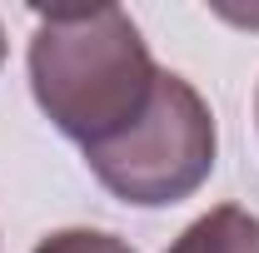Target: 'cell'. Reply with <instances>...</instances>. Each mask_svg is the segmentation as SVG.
Returning <instances> with one entry per match:
<instances>
[{
  "label": "cell",
  "mask_w": 259,
  "mask_h": 253,
  "mask_svg": "<svg viewBox=\"0 0 259 253\" xmlns=\"http://www.w3.org/2000/svg\"><path fill=\"white\" fill-rule=\"evenodd\" d=\"M25 70L40 114L75 139L80 154L130 129L160 85V65L120 5L40 10Z\"/></svg>",
  "instance_id": "obj_1"
},
{
  "label": "cell",
  "mask_w": 259,
  "mask_h": 253,
  "mask_svg": "<svg viewBox=\"0 0 259 253\" xmlns=\"http://www.w3.org/2000/svg\"><path fill=\"white\" fill-rule=\"evenodd\" d=\"M214 154H220V129L209 99L185 75L160 70L150 109L115 139L85 149V164L100 179V189L115 194L120 204L169 209L209 184Z\"/></svg>",
  "instance_id": "obj_2"
},
{
  "label": "cell",
  "mask_w": 259,
  "mask_h": 253,
  "mask_svg": "<svg viewBox=\"0 0 259 253\" xmlns=\"http://www.w3.org/2000/svg\"><path fill=\"white\" fill-rule=\"evenodd\" d=\"M164 253H259V214L239 204H220L199 214L190 228H180V238Z\"/></svg>",
  "instance_id": "obj_3"
},
{
  "label": "cell",
  "mask_w": 259,
  "mask_h": 253,
  "mask_svg": "<svg viewBox=\"0 0 259 253\" xmlns=\"http://www.w3.org/2000/svg\"><path fill=\"white\" fill-rule=\"evenodd\" d=\"M35 253H135V248L105 228H55L35 243Z\"/></svg>",
  "instance_id": "obj_4"
},
{
  "label": "cell",
  "mask_w": 259,
  "mask_h": 253,
  "mask_svg": "<svg viewBox=\"0 0 259 253\" xmlns=\"http://www.w3.org/2000/svg\"><path fill=\"white\" fill-rule=\"evenodd\" d=\"M0 65H5V30H0Z\"/></svg>",
  "instance_id": "obj_5"
},
{
  "label": "cell",
  "mask_w": 259,
  "mask_h": 253,
  "mask_svg": "<svg viewBox=\"0 0 259 253\" xmlns=\"http://www.w3.org/2000/svg\"><path fill=\"white\" fill-rule=\"evenodd\" d=\"M254 124H259V90H254Z\"/></svg>",
  "instance_id": "obj_6"
}]
</instances>
